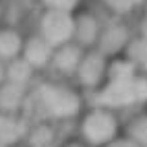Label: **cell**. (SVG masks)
I'll return each instance as SVG.
<instances>
[{"label":"cell","mask_w":147,"mask_h":147,"mask_svg":"<svg viewBox=\"0 0 147 147\" xmlns=\"http://www.w3.org/2000/svg\"><path fill=\"white\" fill-rule=\"evenodd\" d=\"M31 95L46 120H71L83 112L79 89L64 81H42L31 87Z\"/></svg>","instance_id":"6da1fadb"},{"label":"cell","mask_w":147,"mask_h":147,"mask_svg":"<svg viewBox=\"0 0 147 147\" xmlns=\"http://www.w3.org/2000/svg\"><path fill=\"white\" fill-rule=\"evenodd\" d=\"M77 118H79V139H83L89 147H104L116 135H120V118L116 110L108 106L93 104L89 108H83Z\"/></svg>","instance_id":"7a4b0ae2"},{"label":"cell","mask_w":147,"mask_h":147,"mask_svg":"<svg viewBox=\"0 0 147 147\" xmlns=\"http://www.w3.org/2000/svg\"><path fill=\"white\" fill-rule=\"evenodd\" d=\"M108 62H110V58L104 56L97 48H87L73 75L77 87L85 91H97L102 87V83L106 81Z\"/></svg>","instance_id":"3957f363"},{"label":"cell","mask_w":147,"mask_h":147,"mask_svg":"<svg viewBox=\"0 0 147 147\" xmlns=\"http://www.w3.org/2000/svg\"><path fill=\"white\" fill-rule=\"evenodd\" d=\"M35 33L42 35L52 48L73 42V13L56 11V8H42Z\"/></svg>","instance_id":"277c9868"},{"label":"cell","mask_w":147,"mask_h":147,"mask_svg":"<svg viewBox=\"0 0 147 147\" xmlns=\"http://www.w3.org/2000/svg\"><path fill=\"white\" fill-rule=\"evenodd\" d=\"M131 37H133V31H131L129 23H126L124 19H120V17H114L110 21H104L102 33L97 37L95 48L104 56L114 58V56H120L124 52V48H126Z\"/></svg>","instance_id":"5b68a950"},{"label":"cell","mask_w":147,"mask_h":147,"mask_svg":"<svg viewBox=\"0 0 147 147\" xmlns=\"http://www.w3.org/2000/svg\"><path fill=\"white\" fill-rule=\"evenodd\" d=\"M104 21L91 11H75L73 13V42L81 48H95L97 37L102 33Z\"/></svg>","instance_id":"8992f818"},{"label":"cell","mask_w":147,"mask_h":147,"mask_svg":"<svg viewBox=\"0 0 147 147\" xmlns=\"http://www.w3.org/2000/svg\"><path fill=\"white\" fill-rule=\"evenodd\" d=\"M52 50L54 48L48 44L42 35L31 33V35H25V42H23V48H21V58L35 73H42L46 68H50Z\"/></svg>","instance_id":"52a82bcc"},{"label":"cell","mask_w":147,"mask_h":147,"mask_svg":"<svg viewBox=\"0 0 147 147\" xmlns=\"http://www.w3.org/2000/svg\"><path fill=\"white\" fill-rule=\"evenodd\" d=\"M83 52H85V48H81L77 42H66V44L56 46L52 50L50 68L58 77H73L81 62Z\"/></svg>","instance_id":"ba28073f"},{"label":"cell","mask_w":147,"mask_h":147,"mask_svg":"<svg viewBox=\"0 0 147 147\" xmlns=\"http://www.w3.org/2000/svg\"><path fill=\"white\" fill-rule=\"evenodd\" d=\"M29 91L31 89H27V87H21V85L4 81L2 85H0V112L21 114V110L25 108L27 100L31 97Z\"/></svg>","instance_id":"9c48e42d"},{"label":"cell","mask_w":147,"mask_h":147,"mask_svg":"<svg viewBox=\"0 0 147 147\" xmlns=\"http://www.w3.org/2000/svg\"><path fill=\"white\" fill-rule=\"evenodd\" d=\"M25 133H27V122L23 120L21 114L0 112V145L11 147L19 141H23Z\"/></svg>","instance_id":"30bf717a"},{"label":"cell","mask_w":147,"mask_h":147,"mask_svg":"<svg viewBox=\"0 0 147 147\" xmlns=\"http://www.w3.org/2000/svg\"><path fill=\"white\" fill-rule=\"evenodd\" d=\"M25 42V35L17 27L0 25V60L8 62L13 58L21 56V48Z\"/></svg>","instance_id":"8fae6325"},{"label":"cell","mask_w":147,"mask_h":147,"mask_svg":"<svg viewBox=\"0 0 147 147\" xmlns=\"http://www.w3.org/2000/svg\"><path fill=\"white\" fill-rule=\"evenodd\" d=\"M35 75L37 73L23 60L21 56L8 60L6 62V68H4V81L15 83V85H21V87H27V89H31V87H33Z\"/></svg>","instance_id":"7c38bea8"},{"label":"cell","mask_w":147,"mask_h":147,"mask_svg":"<svg viewBox=\"0 0 147 147\" xmlns=\"http://www.w3.org/2000/svg\"><path fill=\"white\" fill-rule=\"evenodd\" d=\"M122 56L133 64V68L141 75H147V40L133 33V37L126 44Z\"/></svg>","instance_id":"4fadbf2b"},{"label":"cell","mask_w":147,"mask_h":147,"mask_svg":"<svg viewBox=\"0 0 147 147\" xmlns=\"http://www.w3.org/2000/svg\"><path fill=\"white\" fill-rule=\"evenodd\" d=\"M25 141L31 147H52L56 141V131L52 126V120L42 118L40 122H35L29 126L27 124V133H25Z\"/></svg>","instance_id":"5bb4252c"},{"label":"cell","mask_w":147,"mask_h":147,"mask_svg":"<svg viewBox=\"0 0 147 147\" xmlns=\"http://www.w3.org/2000/svg\"><path fill=\"white\" fill-rule=\"evenodd\" d=\"M100 4L112 17L124 19V17H131L137 11H141L145 6V0H100Z\"/></svg>","instance_id":"9a60e30c"},{"label":"cell","mask_w":147,"mask_h":147,"mask_svg":"<svg viewBox=\"0 0 147 147\" xmlns=\"http://www.w3.org/2000/svg\"><path fill=\"white\" fill-rule=\"evenodd\" d=\"M124 135L131 137L139 147H147V112H137L135 116H131Z\"/></svg>","instance_id":"2e32d148"},{"label":"cell","mask_w":147,"mask_h":147,"mask_svg":"<svg viewBox=\"0 0 147 147\" xmlns=\"http://www.w3.org/2000/svg\"><path fill=\"white\" fill-rule=\"evenodd\" d=\"M40 2H42V8H56V11L75 13L79 11L83 0H40Z\"/></svg>","instance_id":"e0dca14e"},{"label":"cell","mask_w":147,"mask_h":147,"mask_svg":"<svg viewBox=\"0 0 147 147\" xmlns=\"http://www.w3.org/2000/svg\"><path fill=\"white\" fill-rule=\"evenodd\" d=\"M104 147H139V145H137L131 137H126L124 133H120V135H116L112 141H108Z\"/></svg>","instance_id":"ac0fdd59"},{"label":"cell","mask_w":147,"mask_h":147,"mask_svg":"<svg viewBox=\"0 0 147 147\" xmlns=\"http://www.w3.org/2000/svg\"><path fill=\"white\" fill-rule=\"evenodd\" d=\"M141 17H139V23H137V35H141V37H145L147 40V8H141Z\"/></svg>","instance_id":"d6986e66"},{"label":"cell","mask_w":147,"mask_h":147,"mask_svg":"<svg viewBox=\"0 0 147 147\" xmlns=\"http://www.w3.org/2000/svg\"><path fill=\"white\" fill-rule=\"evenodd\" d=\"M58 147H89L83 139H79V137H75V139H66L64 143H60Z\"/></svg>","instance_id":"ffe728a7"},{"label":"cell","mask_w":147,"mask_h":147,"mask_svg":"<svg viewBox=\"0 0 147 147\" xmlns=\"http://www.w3.org/2000/svg\"><path fill=\"white\" fill-rule=\"evenodd\" d=\"M4 68H6V62L0 60V85L4 83Z\"/></svg>","instance_id":"44dd1931"},{"label":"cell","mask_w":147,"mask_h":147,"mask_svg":"<svg viewBox=\"0 0 147 147\" xmlns=\"http://www.w3.org/2000/svg\"><path fill=\"white\" fill-rule=\"evenodd\" d=\"M11 147H31V145H29V143H27V141L23 139V141H19V143H15V145H11Z\"/></svg>","instance_id":"7402d4cb"},{"label":"cell","mask_w":147,"mask_h":147,"mask_svg":"<svg viewBox=\"0 0 147 147\" xmlns=\"http://www.w3.org/2000/svg\"><path fill=\"white\" fill-rule=\"evenodd\" d=\"M2 19H4V4L0 2V25H2Z\"/></svg>","instance_id":"603a6c76"},{"label":"cell","mask_w":147,"mask_h":147,"mask_svg":"<svg viewBox=\"0 0 147 147\" xmlns=\"http://www.w3.org/2000/svg\"><path fill=\"white\" fill-rule=\"evenodd\" d=\"M0 147H4V145H0Z\"/></svg>","instance_id":"cb8c5ba5"}]
</instances>
